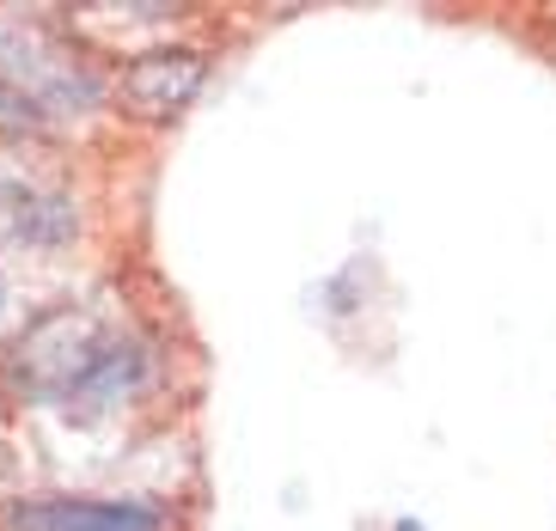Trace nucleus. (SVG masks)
I'll return each mask as SVG.
<instances>
[{"label": "nucleus", "mask_w": 556, "mask_h": 531, "mask_svg": "<svg viewBox=\"0 0 556 531\" xmlns=\"http://www.w3.org/2000/svg\"><path fill=\"white\" fill-rule=\"evenodd\" d=\"M202 74H208V62L197 49H148V55L129 62L123 92H129L135 111H178L184 98L202 86Z\"/></svg>", "instance_id": "nucleus-1"}, {"label": "nucleus", "mask_w": 556, "mask_h": 531, "mask_svg": "<svg viewBox=\"0 0 556 531\" xmlns=\"http://www.w3.org/2000/svg\"><path fill=\"white\" fill-rule=\"evenodd\" d=\"M18 531H160V514L141 501H43L18 507Z\"/></svg>", "instance_id": "nucleus-2"}]
</instances>
